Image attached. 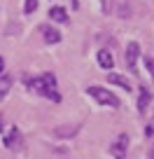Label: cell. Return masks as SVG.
Listing matches in <instances>:
<instances>
[{"label": "cell", "mask_w": 154, "mask_h": 159, "mask_svg": "<svg viewBox=\"0 0 154 159\" xmlns=\"http://www.w3.org/2000/svg\"><path fill=\"white\" fill-rule=\"evenodd\" d=\"M149 159H154V145L149 148Z\"/></svg>", "instance_id": "18"}, {"label": "cell", "mask_w": 154, "mask_h": 159, "mask_svg": "<svg viewBox=\"0 0 154 159\" xmlns=\"http://www.w3.org/2000/svg\"><path fill=\"white\" fill-rule=\"evenodd\" d=\"M138 56H140V45L138 42H129L126 52H124V63L133 75H138Z\"/></svg>", "instance_id": "3"}, {"label": "cell", "mask_w": 154, "mask_h": 159, "mask_svg": "<svg viewBox=\"0 0 154 159\" xmlns=\"http://www.w3.org/2000/svg\"><path fill=\"white\" fill-rule=\"evenodd\" d=\"M2 68H5V59L0 56V75H2Z\"/></svg>", "instance_id": "17"}, {"label": "cell", "mask_w": 154, "mask_h": 159, "mask_svg": "<svg viewBox=\"0 0 154 159\" xmlns=\"http://www.w3.org/2000/svg\"><path fill=\"white\" fill-rule=\"evenodd\" d=\"M49 19H51V21H59V24H68V12H65V7L54 5V7L49 10Z\"/></svg>", "instance_id": "9"}, {"label": "cell", "mask_w": 154, "mask_h": 159, "mask_svg": "<svg viewBox=\"0 0 154 159\" xmlns=\"http://www.w3.org/2000/svg\"><path fill=\"white\" fill-rule=\"evenodd\" d=\"M0 131H2V119H0Z\"/></svg>", "instance_id": "20"}, {"label": "cell", "mask_w": 154, "mask_h": 159, "mask_svg": "<svg viewBox=\"0 0 154 159\" xmlns=\"http://www.w3.org/2000/svg\"><path fill=\"white\" fill-rule=\"evenodd\" d=\"M96 61H98V66H100L103 70H112V66H114L112 52H108V49H100L98 56H96Z\"/></svg>", "instance_id": "7"}, {"label": "cell", "mask_w": 154, "mask_h": 159, "mask_svg": "<svg viewBox=\"0 0 154 159\" xmlns=\"http://www.w3.org/2000/svg\"><path fill=\"white\" fill-rule=\"evenodd\" d=\"M129 134H119L117 138L110 143V154H112L114 159H124L126 152H129Z\"/></svg>", "instance_id": "4"}, {"label": "cell", "mask_w": 154, "mask_h": 159, "mask_svg": "<svg viewBox=\"0 0 154 159\" xmlns=\"http://www.w3.org/2000/svg\"><path fill=\"white\" fill-rule=\"evenodd\" d=\"M10 89H12V75L2 73V75H0V101L10 94Z\"/></svg>", "instance_id": "12"}, {"label": "cell", "mask_w": 154, "mask_h": 159, "mask_svg": "<svg viewBox=\"0 0 154 159\" xmlns=\"http://www.w3.org/2000/svg\"><path fill=\"white\" fill-rule=\"evenodd\" d=\"M108 82H112V84H117V87H121V89H126L129 91L131 89V82L124 77V75H117V73H110L108 75Z\"/></svg>", "instance_id": "11"}, {"label": "cell", "mask_w": 154, "mask_h": 159, "mask_svg": "<svg viewBox=\"0 0 154 159\" xmlns=\"http://www.w3.org/2000/svg\"><path fill=\"white\" fill-rule=\"evenodd\" d=\"M149 101H152V91L149 89H140V98H138V112L140 115H145V110L149 108Z\"/></svg>", "instance_id": "10"}, {"label": "cell", "mask_w": 154, "mask_h": 159, "mask_svg": "<svg viewBox=\"0 0 154 159\" xmlns=\"http://www.w3.org/2000/svg\"><path fill=\"white\" fill-rule=\"evenodd\" d=\"M37 10V0H26L24 2V14H33Z\"/></svg>", "instance_id": "13"}, {"label": "cell", "mask_w": 154, "mask_h": 159, "mask_svg": "<svg viewBox=\"0 0 154 159\" xmlns=\"http://www.w3.org/2000/svg\"><path fill=\"white\" fill-rule=\"evenodd\" d=\"M145 68L149 70V75H152V80H154V59L152 56H145Z\"/></svg>", "instance_id": "15"}, {"label": "cell", "mask_w": 154, "mask_h": 159, "mask_svg": "<svg viewBox=\"0 0 154 159\" xmlns=\"http://www.w3.org/2000/svg\"><path fill=\"white\" fill-rule=\"evenodd\" d=\"M80 131V124H65V126H59V129H54V136L56 138H75V134Z\"/></svg>", "instance_id": "8"}, {"label": "cell", "mask_w": 154, "mask_h": 159, "mask_svg": "<svg viewBox=\"0 0 154 159\" xmlns=\"http://www.w3.org/2000/svg\"><path fill=\"white\" fill-rule=\"evenodd\" d=\"M42 35H45L47 45H59L61 42V33H59V28H54V26H42Z\"/></svg>", "instance_id": "6"}, {"label": "cell", "mask_w": 154, "mask_h": 159, "mask_svg": "<svg viewBox=\"0 0 154 159\" xmlns=\"http://www.w3.org/2000/svg\"><path fill=\"white\" fill-rule=\"evenodd\" d=\"M100 5H103V14H112L114 12V0H100Z\"/></svg>", "instance_id": "14"}, {"label": "cell", "mask_w": 154, "mask_h": 159, "mask_svg": "<svg viewBox=\"0 0 154 159\" xmlns=\"http://www.w3.org/2000/svg\"><path fill=\"white\" fill-rule=\"evenodd\" d=\"M86 94H89L91 98H96L100 105H110V108H119V105H121V101L117 98L112 91L103 89V87H89V89H86Z\"/></svg>", "instance_id": "2"}, {"label": "cell", "mask_w": 154, "mask_h": 159, "mask_svg": "<svg viewBox=\"0 0 154 159\" xmlns=\"http://www.w3.org/2000/svg\"><path fill=\"white\" fill-rule=\"evenodd\" d=\"M73 7H75V10H77V7H80V2H77V0H73Z\"/></svg>", "instance_id": "19"}, {"label": "cell", "mask_w": 154, "mask_h": 159, "mask_svg": "<svg viewBox=\"0 0 154 159\" xmlns=\"http://www.w3.org/2000/svg\"><path fill=\"white\" fill-rule=\"evenodd\" d=\"M2 143H5L7 150H12V152H19V150L24 148V136H21V131L16 129V126H12V129L5 134Z\"/></svg>", "instance_id": "5"}, {"label": "cell", "mask_w": 154, "mask_h": 159, "mask_svg": "<svg viewBox=\"0 0 154 159\" xmlns=\"http://www.w3.org/2000/svg\"><path fill=\"white\" fill-rule=\"evenodd\" d=\"M26 87L35 94H42L45 98H51L54 103H61V94H59V82H56L54 73H42L40 77H26Z\"/></svg>", "instance_id": "1"}, {"label": "cell", "mask_w": 154, "mask_h": 159, "mask_svg": "<svg viewBox=\"0 0 154 159\" xmlns=\"http://www.w3.org/2000/svg\"><path fill=\"white\" fill-rule=\"evenodd\" d=\"M145 136H154V117L149 119V124L145 126Z\"/></svg>", "instance_id": "16"}]
</instances>
